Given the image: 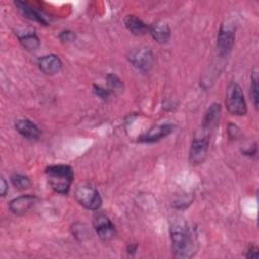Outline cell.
I'll return each instance as SVG.
<instances>
[{
    "mask_svg": "<svg viewBox=\"0 0 259 259\" xmlns=\"http://www.w3.org/2000/svg\"><path fill=\"white\" fill-rule=\"evenodd\" d=\"M169 231L174 257L191 258L196 253L197 244L187 223L181 218L174 219L171 221Z\"/></svg>",
    "mask_w": 259,
    "mask_h": 259,
    "instance_id": "1",
    "label": "cell"
},
{
    "mask_svg": "<svg viewBox=\"0 0 259 259\" xmlns=\"http://www.w3.org/2000/svg\"><path fill=\"white\" fill-rule=\"evenodd\" d=\"M48 182L56 192L67 194L74 178L73 169L68 165H51L46 168Z\"/></svg>",
    "mask_w": 259,
    "mask_h": 259,
    "instance_id": "2",
    "label": "cell"
},
{
    "mask_svg": "<svg viewBox=\"0 0 259 259\" xmlns=\"http://www.w3.org/2000/svg\"><path fill=\"white\" fill-rule=\"evenodd\" d=\"M76 200L85 208L97 210L101 206V197L97 188L90 182L79 183L75 188Z\"/></svg>",
    "mask_w": 259,
    "mask_h": 259,
    "instance_id": "3",
    "label": "cell"
},
{
    "mask_svg": "<svg viewBox=\"0 0 259 259\" xmlns=\"http://www.w3.org/2000/svg\"><path fill=\"white\" fill-rule=\"evenodd\" d=\"M226 106L229 112L234 115L242 116L247 113V105L243 91L240 85L234 81L231 82L227 87Z\"/></svg>",
    "mask_w": 259,
    "mask_h": 259,
    "instance_id": "4",
    "label": "cell"
},
{
    "mask_svg": "<svg viewBox=\"0 0 259 259\" xmlns=\"http://www.w3.org/2000/svg\"><path fill=\"white\" fill-rule=\"evenodd\" d=\"M209 136L210 134L201 128L196 132L189 151V162L192 165H199L204 162L207 155Z\"/></svg>",
    "mask_w": 259,
    "mask_h": 259,
    "instance_id": "5",
    "label": "cell"
},
{
    "mask_svg": "<svg viewBox=\"0 0 259 259\" xmlns=\"http://www.w3.org/2000/svg\"><path fill=\"white\" fill-rule=\"evenodd\" d=\"M235 42V28L227 22L223 23L220 27L218 34V52L221 57H226L232 51Z\"/></svg>",
    "mask_w": 259,
    "mask_h": 259,
    "instance_id": "6",
    "label": "cell"
},
{
    "mask_svg": "<svg viewBox=\"0 0 259 259\" xmlns=\"http://www.w3.org/2000/svg\"><path fill=\"white\" fill-rule=\"evenodd\" d=\"M153 53L152 50L148 47H140L134 49L130 55L128 60L131 63L138 69L147 72L150 70L153 64Z\"/></svg>",
    "mask_w": 259,
    "mask_h": 259,
    "instance_id": "7",
    "label": "cell"
},
{
    "mask_svg": "<svg viewBox=\"0 0 259 259\" xmlns=\"http://www.w3.org/2000/svg\"><path fill=\"white\" fill-rule=\"evenodd\" d=\"M93 228L98 235V237L103 241H108L112 239L116 233L114 225L108 219V217L99 213L94 217Z\"/></svg>",
    "mask_w": 259,
    "mask_h": 259,
    "instance_id": "8",
    "label": "cell"
},
{
    "mask_svg": "<svg viewBox=\"0 0 259 259\" xmlns=\"http://www.w3.org/2000/svg\"><path fill=\"white\" fill-rule=\"evenodd\" d=\"M36 197L34 195H21L9 202V209L14 214L20 215L28 211L34 204Z\"/></svg>",
    "mask_w": 259,
    "mask_h": 259,
    "instance_id": "9",
    "label": "cell"
},
{
    "mask_svg": "<svg viewBox=\"0 0 259 259\" xmlns=\"http://www.w3.org/2000/svg\"><path fill=\"white\" fill-rule=\"evenodd\" d=\"M38 67L46 75H55L62 69V61L56 55H47L38 60Z\"/></svg>",
    "mask_w": 259,
    "mask_h": 259,
    "instance_id": "10",
    "label": "cell"
},
{
    "mask_svg": "<svg viewBox=\"0 0 259 259\" xmlns=\"http://www.w3.org/2000/svg\"><path fill=\"white\" fill-rule=\"evenodd\" d=\"M220 115H221V104L214 102L207 108V110L204 114V117L202 119L200 128L203 130L204 132L210 134L211 131L217 125Z\"/></svg>",
    "mask_w": 259,
    "mask_h": 259,
    "instance_id": "11",
    "label": "cell"
},
{
    "mask_svg": "<svg viewBox=\"0 0 259 259\" xmlns=\"http://www.w3.org/2000/svg\"><path fill=\"white\" fill-rule=\"evenodd\" d=\"M16 131L26 139H37L40 135L39 127L27 118H19L15 120Z\"/></svg>",
    "mask_w": 259,
    "mask_h": 259,
    "instance_id": "12",
    "label": "cell"
},
{
    "mask_svg": "<svg viewBox=\"0 0 259 259\" xmlns=\"http://www.w3.org/2000/svg\"><path fill=\"white\" fill-rule=\"evenodd\" d=\"M173 131V125L169 123L161 124V125H156L149 130L147 134L144 136H141L139 141L140 142H145V143H153L156 142L160 139H163L167 135H169Z\"/></svg>",
    "mask_w": 259,
    "mask_h": 259,
    "instance_id": "13",
    "label": "cell"
},
{
    "mask_svg": "<svg viewBox=\"0 0 259 259\" xmlns=\"http://www.w3.org/2000/svg\"><path fill=\"white\" fill-rule=\"evenodd\" d=\"M14 4L17 7V9L19 10V12L25 18H27L29 20L37 21V22H39L41 24H45V25L48 24V20L46 19V16H44L42 13L37 11L35 8L30 6L28 3L23 2V1H15Z\"/></svg>",
    "mask_w": 259,
    "mask_h": 259,
    "instance_id": "14",
    "label": "cell"
},
{
    "mask_svg": "<svg viewBox=\"0 0 259 259\" xmlns=\"http://www.w3.org/2000/svg\"><path fill=\"white\" fill-rule=\"evenodd\" d=\"M123 22L125 27L135 35H142L149 31V26L136 15H126Z\"/></svg>",
    "mask_w": 259,
    "mask_h": 259,
    "instance_id": "15",
    "label": "cell"
},
{
    "mask_svg": "<svg viewBox=\"0 0 259 259\" xmlns=\"http://www.w3.org/2000/svg\"><path fill=\"white\" fill-rule=\"evenodd\" d=\"M149 32L152 37L159 44H165L171 36V30L167 23H153L149 26Z\"/></svg>",
    "mask_w": 259,
    "mask_h": 259,
    "instance_id": "16",
    "label": "cell"
},
{
    "mask_svg": "<svg viewBox=\"0 0 259 259\" xmlns=\"http://www.w3.org/2000/svg\"><path fill=\"white\" fill-rule=\"evenodd\" d=\"M19 42L27 50H36L39 47V38L33 31H23L21 33L17 32Z\"/></svg>",
    "mask_w": 259,
    "mask_h": 259,
    "instance_id": "17",
    "label": "cell"
},
{
    "mask_svg": "<svg viewBox=\"0 0 259 259\" xmlns=\"http://www.w3.org/2000/svg\"><path fill=\"white\" fill-rule=\"evenodd\" d=\"M11 183L13 184V186L19 190H24L30 187L31 182L29 180V178L25 175L22 174H13L10 178Z\"/></svg>",
    "mask_w": 259,
    "mask_h": 259,
    "instance_id": "18",
    "label": "cell"
},
{
    "mask_svg": "<svg viewBox=\"0 0 259 259\" xmlns=\"http://www.w3.org/2000/svg\"><path fill=\"white\" fill-rule=\"evenodd\" d=\"M250 95L253 99L255 107H258V73L254 71L251 76V86H250Z\"/></svg>",
    "mask_w": 259,
    "mask_h": 259,
    "instance_id": "19",
    "label": "cell"
},
{
    "mask_svg": "<svg viewBox=\"0 0 259 259\" xmlns=\"http://www.w3.org/2000/svg\"><path fill=\"white\" fill-rule=\"evenodd\" d=\"M107 79V85L109 87V91L110 92H117V91H121L123 88L122 82L120 81V79L115 76L114 74H109L106 77Z\"/></svg>",
    "mask_w": 259,
    "mask_h": 259,
    "instance_id": "20",
    "label": "cell"
},
{
    "mask_svg": "<svg viewBox=\"0 0 259 259\" xmlns=\"http://www.w3.org/2000/svg\"><path fill=\"white\" fill-rule=\"evenodd\" d=\"M72 234L78 240H84L87 237L88 232H87L85 225L78 223V224H75L74 226H72Z\"/></svg>",
    "mask_w": 259,
    "mask_h": 259,
    "instance_id": "21",
    "label": "cell"
},
{
    "mask_svg": "<svg viewBox=\"0 0 259 259\" xmlns=\"http://www.w3.org/2000/svg\"><path fill=\"white\" fill-rule=\"evenodd\" d=\"M93 88H94V89H93L94 93H95L98 97H100L101 99L107 100V99L109 98V96H110V91H109L108 89H104V88H102V87H100V86H96V85H94Z\"/></svg>",
    "mask_w": 259,
    "mask_h": 259,
    "instance_id": "22",
    "label": "cell"
},
{
    "mask_svg": "<svg viewBox=\"0 0 259 259\" xmlns=\"http://www.w3.org/2000/svg\"><path fill=\"white\" fill-rule=\"evenodd\" d=\"M59 37L63 41H72L75 39V33L70 30H64L60 33Z\"/></svg>",
    "mask_w": 259,
    "mask_h": 259,
    "instance_id": "23",
    "label": "cell"
},
{
    "mask_svg": "<svg viewBox=\"0 0 259 259\" xmlns=\"http://www.w3.org/2000/svg\"><path fill=\"white\" fill-rule=\"evenodd\" d=\"M228 134H229L230 138L236 139V138L239 136V134H240L239 127H238L236 124L229 123V125H228Z\"/></svg>",
    "mask_w": 259,
    "mask_h": 259,
    "instance_id": "24",
    "label": "cell"
},
{
    "mask_svg": "<svg viewBox=\"0 0 259 259\" xmlns=\"http://www.w3.org/2000/svg\"><path fill=\"white\" fill-rule=\"evenodd\" d=\"M258 248L254 245H250L247 252H246V255L245 257L250 259V258H258Z\"/></svg>",
    "mask_w": 259,
    "mask_h": 259,
    "instance_id": "25",
    "label": "cell"
},
{
    "mask_svg": "<svg viewBox=\"0 0 259 259\" xmlns=\"http://www.w3.org/2000/svg\"><path fill=\"white\" fill-rule=\"evenodd\" d=\"M7 190H8V184L5 181V179L2 177L1 178V183H0V193H1V195L4 196L7 192Z\"/></svg>",
    "mask_w": 259,
    "mask_h": 259,
    "instance_id": "26",
    "label": "cell"
},
{
    "mask_svg": "<svg viewBox=\"0 0 259 259\" xmlns=\"http://www.w3.org/2000/svg\"><path fill=\"white\" fill-rule=\"evenodd\" d=\"M136 251H137V245L130 244V245L127 246V252H128L130 254H134Z\"/></svg>",
    "mask_w": 259,
    "mask_h": 259,
    "instance_id": "27",
    "label": "cell"
}]
</instances>
